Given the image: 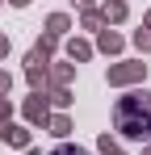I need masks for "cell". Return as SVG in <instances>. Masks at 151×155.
I'll return each mask as SVG.
<instances>
[{
	"label": "cell",
	"instance_id": "cell-1",
	"mask_svg": "<svg viewBox=\"0 0 151 155\" xmlns=\"http://www.w3.org/2000/svg\"><path fill=\"white\" fill-rule=\"evenodd\" d=\"M113 126L122 130L126 138H147V134H151V97H147V92L122 97L118 109H113Z\"/></svg>",
	"mask_w": 151,
	"mask_h": 155
},
{
	"label": "cell",
	"instance_id": "cell-2",
	"mask_svg": "<svg viewBox=\"0 0 151 155\" xmlns=\"http://www.w3.org/2000/svg\"><path fill=\"white\" fill-rule=\"evenodd\" d=\"M50 155H84V151H80V147H55Z\"/></svg>",
	"mask_w": 151,
	"mask_h": 155
}]
</instances>
